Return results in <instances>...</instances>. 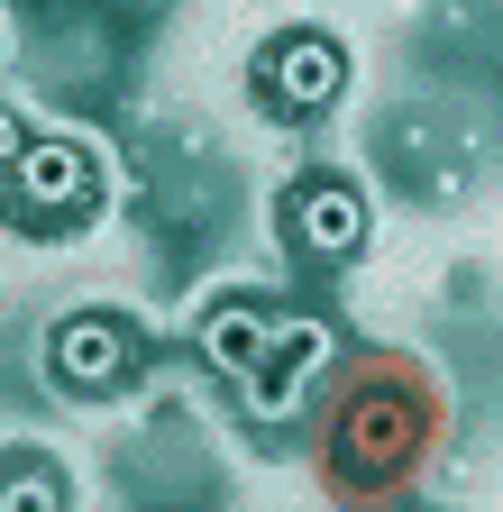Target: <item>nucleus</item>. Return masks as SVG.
Masks as SVG:
<instances>
[{
  "label": "nucleus",
  "instance_id": "39448f33",
  "mask_svg": "<svg viewBox=\"0 0 503 512\" xmlns=\"http://www.w3.org/2000/svg\"><path fill=\"white\" fill-rule=\"evenodd\" d=\"M110 202V174H101V147L74 138V128H37L28 156H19V183H10V229H37V238H65L83 220H101Z\"/></svg>",
  "mask_w": 503,
  "mask_h": 512
},
{
  "label": "nucleus",
  "instance_id": "423d86ee",
  "mask_svg": "<svg viewBox=\"0 0 503 512\" xmlns=\"http://www.w3.org/2000/svg\"><path fill=\"white\" fill-rule=\"evenodd\" d=\"M284 320H293V311H275L266 293H211V302L193 311V357H202V366L229 384V403L247 394V375H257V366L275 357Z\"/></svg>",
  "mask_w": 503,
  "mask_h": 512
},
{
  "label": "nucleus",
  "instance_id": "20e7f679",
  "mask_svg": "<svg viewBox=\"0 0 503 512\" xmlns=\"http://www.w3.org/2000/svg\"><path fill=\"white\" fill-rule=\"evenodd\" d=\"M247 101H257L275 128H321L348 101V37L339 28H275L257 55H247Z\"/></svg>",
  "mask_w": 503,
  "mask_h": 512
},
{
  "label": "nucleus",
  "instance_id": "6e6552de",
  "mask_svg": "<svg viewBox=\"0 0 503 512\" xmlns=\"http://www.w3.org/2000/svg\"><path fill=\"white\" fill-rule=\"evenodd\" d=\"M28 138H37V128H28L10 101H0V211H10V183H19V156H28Z\"/></svg>",
  "mask_w": 503,
  "mask_h": 512
},
{
  "label": "nucleus",
  "instance_id": "f03ea898",
  "mask_svg": "<svg viewBox=\"0 0 503 512\" xmlns=\"http://www.w3.org/2000/svg\"><path fill=\"white\" fill-rule=\"evenodd\" d=\"M275 238L293 256V275L311 284H330L348 275L357 256L375 247V202H366V183L348 165H293L284 192H275Z\"/></svg>",
  "mask_w": 503,
  "mask_h": 512
},
{
  "label": "nucleus",
  "instance_id": "1a4fd4ad",
  "mask_svg": "<svg viewBox=\"0 0 503 512\" xmlns=\"http://www.w3.org/2000/svg\"><path fill=\"white\" fill-rule=\"evenodd\" d=\"M375 512H430V503H421V494H403V503H375Z\"/></svg>",
  "mask_w": 503,
  "mask_h": 512
},
{
  "label": "nucleus",
  "instance_id": "f257e3e1",
  "mask_svg": "<svg viewBox=\"0 0 503 512\" xmlns=\"http://www.w3.org/2000/svg\"><path fill=\"white\" fill-rule=\"evenodd\" d=\"M439 439H449V394L412 348H339L321 403L302 421L311 485L339 512H375L421 494Z\"/></svg>",
  "mask_w": 503,
  "mask_h": 512
},
{
  "label": "nucleus",
  "instance_id": "7ed1b4c3",
  "mask_svg": "<svg viewBox=\"0 0 503 512\" xmlns=\"http://www.w3.org/2000/svg\"><path fill=\"white\" fill-rule=\"evenodd\" d=\"M37 366H46V394H65V403L101 412V403H119V394H138V384H147L156 339L138 330L129 311H101V302H83V311H55V320H46V348H37Z\"/></svg>",
  "mask_w": 503,
  "mask_h": 512
},
{
  "label": "nucleus",
  "instance_id": "0eeeda50",
  "mask_svg": "<svg viewBox=\"0 0 503 512\" xmlns=\"http://www.w3.org/2000/svg\"><path fill=\"white\" fill-rule=\"evenodd\" d=\"M0 512H74L65 458H46V448L10 439V448H0Z\"/></svg>",
  "mask_w": 503,
  "mask_h": 512
}]
</instances>
